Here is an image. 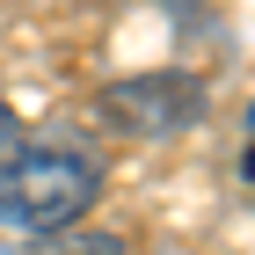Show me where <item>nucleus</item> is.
Here are the masks:
<instances>
[{"instance_id":"obj_1","label":"nucleus","mask_w":255,"mask_h":255,"mask_svg":"<svg viewBox=\"0 0 255 255\" xmlns=\"http://www.w3.org/2000/svg\"><path fill=\"white\" fill-rule=\"evenodd\" d=\"M102 197V168L73 146H15L0 153V226L44 234V226H73Z\"/></svg>"},{"instance_id":"obj_2","label":"nucleus","mask_w":255,"mask_h":255,"mask_svg":"<svg viewBox=\"0 0 255 255\" xmlns=\"http://www.w3.org/2000/svg\"><path fill=\"white\" fill-rule=\"evenodd\" d=\"M102 117L131 138H168V131H190L204 117V80L190 73H131V80H110L102 88Z\"/></svg>"},{"instance_id":"obj_3","label":"nucleus","mask_w":255,"mask_h":255,"mask_svg":"<svg viewBox=\"0 0 255 255\" xmlns=\"http://www.w3.org/2000/svg\"><path fill=\"white\" fill-rule=\"evenodd\" d=\"M22 255H124V241L95 234V226H44V234H29Z\"/></svg>"},{"instance_id":"obj_4","label":"nucleus","mask_w":255,"mask_h":255,"mask_svg":"<svg viewBox=\"0 0 255 255\" xmlns=\"http://www.w3.org/2000/svg\"><path fill=\"white\" fill-rule=\"evenodd\" d=\"M7 138H15V117H7V102H0V146H7Z\"/></svg>"}]
</instances>
